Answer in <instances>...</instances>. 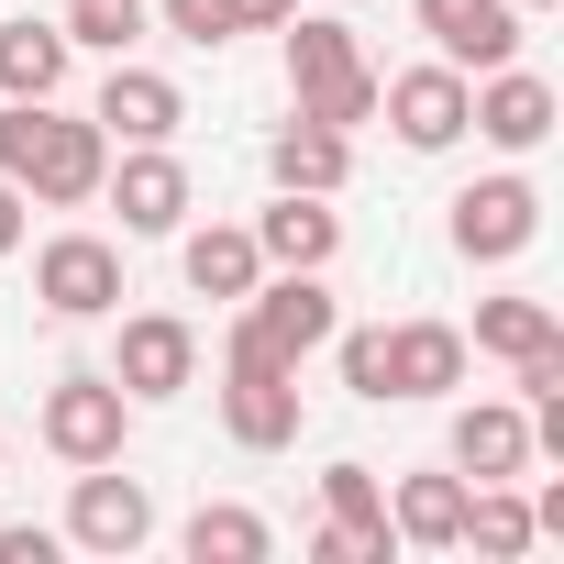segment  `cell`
<instances>
[{
    "label": "cell",
    "instance_id": "16",
    "mask_svg": "<svg viewBox=\"0 0 564 564\" xmlns=\"http://www.w3.org/2000/svg\"><path fill=\"white\" fill-rule=\"evenodd\" d=\"M465 388V333L454 322H399L388 333V399H443Z\"/></svg>",
    "mask_w": 564,
    "mask_h": 564
},
{
    "label": "cell",
    "instance_id": "7",
    "mask_svg": "<svg viewBox=\"0 0 564 564\" xmlns=\"http://www.w3.org/2000/svg\"><path fill=\"white\" fill-rule=\"evenodd\" d=\"M531 232H542V188H531V177H476V188H454V254H465V265H509Z\"/></svg>",
    "mask_w": 564,
    "mask_h": 564
},
{
    "label": "cell",
    "instance_id": "15",
    "mask_svg": "<svg viewBox=\"0 0 564 564\" xmlns=\"http://www.w3.org/2000/svg\"><path fill=\"white\" fill-rule=\"evenodd\" d=\"M531 465V410H509V399H476V410H454V476L465 487H487V476H520Z\"/></svg>",
    "mask_w": 564,
    "mask_h": 564
},
{
    "label": "cell",
    "instance_id": "1",
    "mask_svg": "<svg viewBox=\"0 0 564 564\" xmlns=\"http://www.w3.org/2000/svg\"><path fill=\"white\" fill-rule=\"evenodd\" d=\"M0 177H12L23 199L78 210V199H100V177H111V133L78 122V111H56V100H12V111H0Z\"/></svg>",
    "mask_w": 564,
    "mask_h": 564
},
{
    "label": "cell",
    "instance_id": "25",
    "mask_svg": "<svg viewBox=\"0 0 564 564\" xmlns=\"http://www.w3.org/2000/svg\"><path fill=\"white\" fill-rule=\"evenodd\" d=\"M322 509H333V531H377V520H388L377 465H333V476H322Z\"/></svg>",
    "mask_w": 564,
    "mask_h": 564
},
{
    "label": "cell",
    "instance_id": "31",
    "mask_svg": "<svg viewBox=\"0 0 564 564\" xmlns=\"http://www.w3.org/2000/svg\"><path fill=\"white\" fill-rule=\"evenodd\" d=\"M520 12H553V0H520Z\"/></svg>",
    "mask_w": 564,
    "mask_h": 564
},
{
    "label": "cell",
    "instance_id": "32",
    "mask_svg": "<svg viewBox=\"0 0 564 564\" xmlns=\"http://www.w3.org/2000/svg\"><path fill=\"white\" fill-rule=\"evenodd\" d=\"M0 454H12V443H0Z\"/></svg>",
    "mask_w": 564,
    "mask_h": 564
},
{
    "label": "cell",
    "instance_id": "27",
    "mask_svg": "<svg viewBox=\"0 0 564 564\" xmlns=\"http://www.w3.org/2000/svg\"><path fill=\"white\" fill-rule=\"evenodd\" d=\"M333 366H344V388H355V399H377V410H388V333H333Z\"/></svg>",
    "mask_w": 564,
    "mask_h": 564
},
{
    "label": "cell",
    "instance_id": "20",
    "mask_svg": "<svg viewBox=\"0 0 564 564\" xmlns=\"http://www.w3.org/2000/svg\"><path fill=\"white\" fill-rule=\"evenodd\" d=\"M265 177L276 188H311V199H333L344 177H355V133H322V122H289L265 144Z\"/></svg>",
    "mask_w": 564,
    "mask_h": 564
},
{
    "label": "cell",
    "instance_id": "23",
    "mask_svg": "<svg viewBox=\"0 0 564 564\" xmlns=\"http://www.w3.org/2000/svg\"><path fill=\"white\" fill-rule=\"evenodd\" d=\"M476 344H487L498 366H531V355H553L564 333H553V300H487V311H476Z\"/></svg>",
    "mask_w": 564,
    "mask_h": 564
},
{
    "label": "cell",
    "instance_id": "28",
    "mask_svg": "<svg viewBox=\"0 0 564 564\" xmlns=\"http://www.w3.org/2000/svg\"><path fill=\"white\" fill-rule=\"evenodd\" d=\"M0 564H56V531L45 520H12V531H0Z\"/></svg>",
    "mask_w": 564,
    "mask_h": 564
},
{
    "label": "cell",
    "instance_id": "30",
    "mask_svg": "<svg viewBox=\"0 0 564 564\" xmlns=\"http://www.w3.org/2000/svg\"><path fill=\"white\" fill-rule=\"evenodd\" d=\"M232 12H243V34H254V23H289L300 0H232Z\"/></svg>",
    "mask_w": 564,
    "mask_h": 564
},
{
    "label": "cell",
    "instance_id": "10",
    "mask_svg": "<svg viewBox=\"0 0 564 564\" xmlns=\"http://www.w3.org/2000/svg\"><path fill=\"white\" fill-rule=\"evenodd\" d=\"M188 377H199V333L177 311H133L122 322V355H111V388L122 399H177Z\"/></svg>",
    "mask_w": 564,
    "mask_h": 564
},
{
    "label": "cell",
    "instance_id": "19",
    "mask_svg": "<svg viewBox=\"0 0 564 564\" xmlns=\"http://www.w3.org/2000/svg\"><path fill=\"white\" fill-rule=\"evenodd\" d=\"M177 276H188L199 300H243L254 276H265V254H254V232H243V221H210V232H188V243H177Z\"/></svg>",
    "mask_w": 564,
    "mask_h": 564
},
{
    "label": "cell",
    "instance_id": "29",
    "mask_svg": "<svg viewBox=\"0 0 564 564\" xmlns=\"http://www.w3.org/2000/svg\"><path fill=\"white\" fill-rule=\"evenodd\" d=\"M23 210H34V199H23L12 177H0V254H12V243H23Z\"/></svg>",
    "mask_w": 564,
    "mask_h": 564
},
{
    "label": "cell",
    "instance_id": "24",
    "mask_svg": "<svg viewBox=\"0 0 564 564\" xmlns=\"http://www.w3.org/2000/svg\"><path fill=\"white\" fill-rule=\"evenodd\" d=\"M67 45H100V56H122L133 34H144V0H67V23H56Z\"/></svg>",
    "mask_w": 564,
    "mask_h": 564
},
{
    "label": "cell",
    "instance_id": "13",
    "mask_svg": "<svg viewBox=\"0 0 564 564\" xmlns=\"http://www.w3.org/2000/svg\"><path fill=\"white\" fill-rule=\"evenodd\" d=\"M89 122H100V133H122V144H177L188 100H177V78H155V67H111Z\"/></svg>",
    "mask_w": 564,
    "mask_h": 564
},
{
    "label": "cell",
    "instance_id": "22",
    "mask_svg": "<svg viewBox=\"0 0 564 564\" xmlns=\"http://www.w3.org/2000/svg\"><path fill=\"white\" fill-rule=\"evenodd\" d=\"M177 542H188V564H265V553H276V531H265L254 509H232V498H221V509H188Z\"/></svg>",
    "mask_w": 564,
    "mask_h": 564
},
{
    "label": "cell",
    "instance_id": "2",
    "mask_svg": "<svg viewBox=\"0 0 564 564\" xmlns=\"http://www.w3.org/2000/svg\"><path fill=\"white\" fill-rule=\"evenodd\" d=\"M333 333H344V311H333V289H322V265H276V276H254V289L232 300L221 366H311Z\"/></svg>",
    "mask_w": 564,
    "mask_h": 564
},
{
    "label": "cell",
    "instance_id": "26",
    "mask_svg": "<svg viewBox=\"0 0 564 564\" xmlns=\"http://www.w3.org/2000/svg\"><path fill=\"white\" fill-rule=\"evenodd\" d=\"M155 23H166L177 45H232V34H243L232 0H155Z\"/></svg>",
    "mask_w": 564,
    "mask_h": 564
},
{
    "label": "cell",
    "instance_id": "6",
    "mask_svg": "<svg viewBox=\"0 0 564 564\" xmlns=\"http://www.w3.org/2000/svg\"><path fill=\"white\" fill-rule=\"evenodd\" d=\"M465 89H476V78L432 56V67H399V78H377V111L399 122V144H410V155H443V144H465Z\"/></svg>",
    "mask_w": 564,
    "mask_h": 564
},
{
    "label": "cell",
    "instance_id": "18",
    "mask_svg": "<svg viewBox=\"0 0 564 564\" xmlns=\"http://www.w3.org/2000/svg\"><path fill=\"white\" fill-rule=\"evenodd\" d=\"M67 56H78V45H67L56 23H34V12L0 23V100H56V89H67Z\"/></svg>",
    "mask_w": 564,
    "mask_h": 564
},
{
    "label": "cell",
    "instance_id": "8",
    "mask_svg": "<svg viewBox=\"0 0 564 564\" xmlns=\"http://www.w3.org/2000/svg\"><path fill=\"white\" fill-rule=\"evenodd\" d=\"M34 300H45L56 322H100V311H122V254H111L100 232H56V243L34 254Z\"/></svg>",
    "mask_w": 564,
    "mask_h": 564
},
{
    "label": "cell",
    "instance_id": "14",
    "mask_svg": "<svg viewBox=\"0 0 564 564\" xmlns=\"http://www.w3.org/2000/svg\"><path fill=\"white\" fill-rule=\"evenodd\" d=\"M100 188L122 199V232H177V221H188V166H177L166 144H133Z\"/></svg>",
    "mask_w": 564,
    "mask_h": 564
},
{
    "label": "cell",
    "instance_id": "17",
    "mask_svg": "<svg viewBox=\"0 0 564 564\" xmlns=\"http://www.w3.org/2000/svg\"><path fill=\"white\" fill-rule=\"evenodd\" d=\"M254 254L265 265H333L344 254V210H322L311 188H276V210L254 221Z\"/></svg>",
    "mask_w": 564,
    "mask_h": 564
},
{
    "label": "cell",
    "instance_id": "9",
    "mask_svg": "<svg viewBox=\"0 0 564 564\" xmlns=\"http://www.w3.org/2000/svg\"><path fill=\"white\" fill-rule=\"evenodd\" d=\"M221 432L243 454H289L300 443V366H221Z\"/></svg>",
    "mask_w": 564,
    "mask_h": 564
},
{
    "label": "cell",
    "instance_id": "5",
    "mask_svg": "<svg viewBox=\"0 0 564 564\" xmlns=\"http://www.w3.org/2000/svg\"><path fill=\"white\" fill-rule=\"evenodd\" d=\"M56 542H78V553H144L155 542V498H144V476H111V465H78V498H67V531Z\"/></svg>",
    "mask_w": 564,
    "mask_h": 564
},
{
    "label": "cell",
    "instance_id": "11",
    "mask_svg": "<svg viewBox=\"0 0 564 564\" xmlns=\"http://www.w3.org/2000/svg\"><path fill=\"white\" fill-rule=\"evenodd\" d=\"M465 133H487L498 155H531V144L553 133V78H531L520 56L487 67V89H465Z\"/></svg>",
    "mask_w": 564,
    "mask_h": 564
},
{
    "label": "cell",
    "instance_id": "4",
    "mask_svg": "<svg viewBox=\"0 0 564 564\" xmlns=\"http://www.w3.org/2000/svg\"><path fill=\"white\" fill-rule=\"evenodd\" d=\"M122 432H133V399L111 377H56L45 388V454L67 465H122Z\"/></svg>",
    "mask_w": 564,
    "mask_h": 564
},
{
    "label": "cell",
    "instance_id": "21",
    "mask_svg": "<svg viewBox=\"0 0 564 564\" xmlns=\"http://www.w3.org/2000/svg\"><path fill=\"white\" fill-rule=\"evenodd\" d=\"M388 531L421 542V553H454V542H465V476H399Z\"/></svg>",
    "mask_w": 564,
    "mask_h": 564
},
{
    "label": "cell",
    "instance_id": "3",
    "mask_svg": "<svg viewBox=\"0 0 564 564\" xmlns=\"http://www.w3.org/2000/svg\"><path fill=\"white\" fill-rule=\"evenodd\" d=\"M289 89H300V122H322V133L377 122V67H366L355 23H300L289 12Z\"/></svg>",
    "mask_w": 564,
    "mask_h": 564
},
{
    "label": "cell",
    "instance_id": "12",
    "mask_svg": "<svg viewBox=\"0 0 564 564\" xmlns=\"http://www.w3.org/2000/svg\"><path fill=\"white\" fill-rule=\"evenodd\" d=\"M421 34L443 67H509L520 56V0H421Z\"/></svg>",
    "mask_w": 564,
    "mask_h": 564
}]
</instances>
